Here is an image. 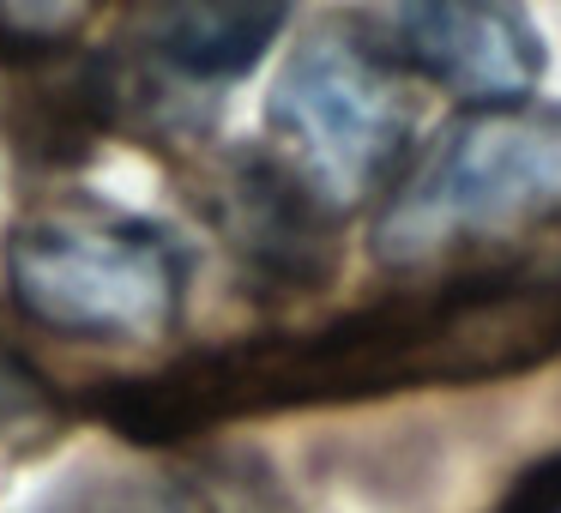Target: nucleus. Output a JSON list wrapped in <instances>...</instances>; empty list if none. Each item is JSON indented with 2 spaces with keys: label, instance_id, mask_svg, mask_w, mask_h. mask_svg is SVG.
Instances as JSON below:
<instances>
[{
  "label": "nucleus",
  "instance_id": "nucleus-1",
  "mask_svg": "<svg viewBox=\"0 0 561 513\" xmlns=\"http://www.w3.org/2000/svg\"><path fill=\"white\" fill-rule=\"evenodd\" d=\"M561 212V103H477L447 127L375 218L387 266H423Z\"/></svg>",
  "mask_w": 561,
  "mask_h": 513
},
{
  "label": "nucleus",
  "instance_id": "nucleus-2",
  "mask_svg": "<svg viewBox=\"0 0 561 513\" xmlns=\"http://www.w3.org/2000/svg\"><path fill=\"white\" fill-rule=\"evenodd\" d=\"M13 303L67 339L146 344L163 339L187 296V254L139 218L43 212L7 242Z\"/></svg>",
  "mask_w": 561,
  "mask_h": 513
},
{
  "label": "nucleus",
  "instance_id": "nucleus-3",
  "mask_svg": "<svg viewBox=\"0 0 561 513\" xmlns=\"http://www.w3.org/2000/svg\"><path fill=\"white\" fill-rule=\"evenodd\" d=\"M278 170L296 175L327 212L387 194L411 151V103L392 61L351 25H320L284 61L266 103Z\"/></svg>",
  "mask_w": 561,
  "mask_h": 513
},
{
  "label": "nucleus",
  "instance_id": "nucleus-4",
  "mask_svg": "<svg viewBox=\"0 0 561 513\" xmlns=\"http://www.w3.org/2000/svg\"><path fill=\"white\" fill-rule=\"evenodd\" d=\"M404 61L440 91L477 103H519L543 79V37L519 0H404Z\"/></svg>",
  "mask_w": 561,
  "mask_h": 513
},
{
  "label": "nucleus",
  "instance_id": "nucleus-5",
  "mask_svg": "<svg viewBox=\"0 0 561 513\" xmlns=\"http://www.w3.org/2000/svg\"><path fill=\"white\" fill-rule=\"evenodd\" d=\"M284 19H290V0H146L139 43L170 73L194 86H224L272 49Z\"/></svg>",
  "mask_w": 561,
  "mask_h": 513
},
{
  "label": "nucleus",
  "instance_id": "nucleus-6",
  "mask_svg": "<svg viewBox=\"0 0 561 513\" xmlns=\"http://www.w3.org/2000/svg\"><path fill=\"white\" fill-rule=\"evenodd\" d=\"M98 0H0V43L13 49H55L91 19Z\"/></svg>",
  "mask_w": 561,
  "mask_h": 513
}]
</instances>
